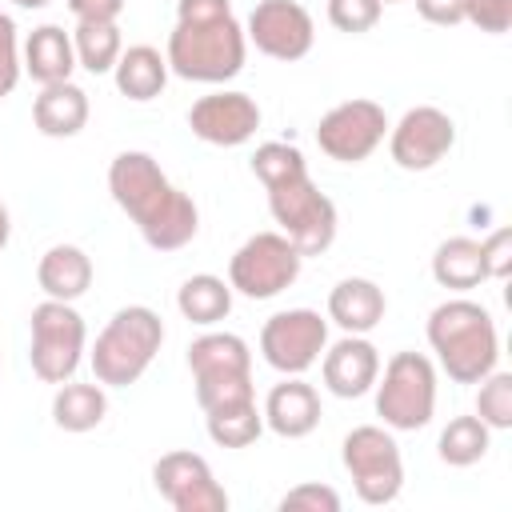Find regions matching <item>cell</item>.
Returning <instances> with one entry per match:
<instances>
[{"label": "cell", "instance_id": "1", "mask_svg": "<svg viewBox=\"0 0 512 512\" xmlns=\"http://www.w3.org/2000/svg\"><path fill=\"white\" fill-rule=\"evenodd\" d=\"M108 192L156 252H176L200 232L192 196L180 192L148 152H120L108 164Z\"/></svg>", "mask_w": 512, "mask_h": 512}, {"label": "cell", "instance_id": "2", "mask_svg": "<svg viewBox=\"0 0 512 512\" xmlns=\"http://www.w3.org/2000/svg\"><path fill=\"white\" fill-rule=\"evenodd\" d=\"M428 344H432L440 368L448 372V380H456V384H480L500 360V336H496L492 312L464 296L432 308Z\"/></svg>", "mask_w": 512, "mask_h": 512}, {"label": "cell", "instance_id": "3", "mask_svg": "<svg viewBox=\"0 0 512 512\" xmlns=\"http://www.w3.org/2000/svg\"><path fill=\"white\" fill-rule=\"evenodd\" d=\"M248 36L236 16H208V20H176L168 32V72L196 84H224L244 68Z\"/></svg>", "mask_w": 512, "mask_h": 512}, {"label": "cell", "instance_id": "4", "mask_svg": "<svg viewBox=\"0 0 512 512\" xmlns=\"http://www.w3.org/2000/svg\"><path fill=\"white\" fill-rule=\"evenodd\" d=\"M164 344V320L148 304H128L112 312L104 332L92 344V372L104 388L136 384Z\"/></svg>", "mask_w": 512, "mask_h": 512}, {"label": "cell", "instance_id": "5", "mask_svg": "<svg viewBox=\"0 0 512 512\" xmlns=\"http://www.w3.org/2000/svg\"><path fill=\"white\" fill-rule=\"evenodd\" d=\"M188 368L196 384V404L220 408L236 400H252V352L236 332H204L188 344Z\"/></svg>", "mask_w": 512, "mask_h": 512}, {"label": "cell", "instance_id": "6", "mask_svg": "<svg viewBox=\"0 0 512 512\" xmlns=\"http://www.w3.org/2000/svg\"><path fill=\"white\" fill-rule=\"evenodd\" d=\"M268 208L280 232L296 244L300 256H320L336 240V204L312 184L308 168L268 184Z\"/></svg>", "mask_w": 512, "mask_h": 512}, {"label": "cell", "instance_id": "7", "mask_svg": "<svg viewBox=\"0 0 512 512\" xmlns=\"http://www.w3.org/2000/svg\"><path fill=\"white\" fill-rule=\"evenodd\" d=\"M372 388L376 416L392 432H416L436 412V364L424 352H396Z\"/></svg>", "mask_w": 512, "mask_h": 512}, {"label": "cell", "instance_id": "8", "mask_svg": "<svg viewBox=\"0 0 512 512\" xmlns=\"http://www.w3.org/2000/svg\"><path fill=\"white\" fill-rule=\"evenodd\" d=\"M340 460L344 472L352 476V488L364 504H392L404 488V460H400V444L392 440L388 428L380 424H360L344 436L340 444Z\"/></svg>", "mask_w": 512, "mask_h": 512}, {"label": "cell", "instance_id": "9", "mask_svg": "<svg viewBox=\"0 0 512 512\" xmlns=\"http://www.w3.org/2000/svg\"><path fill=\"white\" fill-rule=\"evenodd\" d=\"M300 264H304V256L296 252V244L284 232H256L232 252L228 284H232V292H240L248 300H272L296 284Z\"/></svg>", "mask_w": 512, "mask_h": 512}, {"label": "cell", "instance_id": "10", "mask_svg": "<svg viewBox=\"0 0 512 512\" xmlns=\"http://www.w3.org/2000/svg\"><path fill=\"white\" fill-rule=\"evenodd\" d=\"M84 316L68 300H44L32 308V344L28 360L44 384H64L84 356Z\"/></svg>", "mask_w": 512, "mask_h": 512}, {"label": "cell", "instance_id": "11", "mask_svg": "<svg viewBox=\"0 0 512 512\" xmlns=\"http://www.w3.org/2000/svg\"><path fill=\"white\" fill-rule=\"evenodd\" d=\"M328 348V320L312 308H288L264 320L260 328V356L284 372V376H304Z\"/></svg>", "mask_w": 512, "mask_h": 512}, {"label": "cell", "instance_id": "12", "mask_svg": "<svg viewBox=\"0 0 512 512\" xmlns=\"http://www.w3.org/2000/svg\"><path fill=\"white\" fill-rule=\"evenodd\" d=\"M384 132H388L384 108H380L376 100L356 96V100H344V104H336V108H328V112L320 116V124H316V144H320V152H324L328 160L360 164V160H368V156L380 148Z\"/></svg>", "mask_w": 512, "mask_h": 512}, {"label": "cell", "instance_id": "13", "mask_svg": "<svg viewBox=\"0 0 512 512\" xmlns=\"http://www.w3.org/2000/svg\"><path fill=\"white\" fill-rule=\"evenodd\" d=\"M152 484L176 512H228V492L200 452H164L152 464Z\"/></svg>", "mask_w": 512, "mask_h": 512}, {"label": "cell", "instance_id": "14", "mask_svg": "<svg viewBox=\"0 0 512 512\" xmlns=\"http://www.w3.org/2000/svg\"><path fill=\"white\" fill-rule=\"evenodd\" d=\"M452 144H456V124L444 108H432V104L408 108L388 132V152L404 172L436 168L452 152Z\"/></svg>", "mask_w": 512, "mask_h": 512}, {"label": "cell", "instance_id": "15", "mask_svg": "<svg viewBox=\"0 0 512 512\" xmlns=\"http://www.w3.org/2000/svg\"><path fill=\"white\" fill-rule=\"evenodd\" d=\"M244 36L256 44V52L288 64V60H300V56L312 52L316 28H312V16H308L304 4H296V0H260L248 12Z\"/></svg>", "mask_w": 512, "mask_h": 512}, {"label": "cell", "instance_id": "16", "mask_svg": "<svg viewBox=\"0 0 512 512\" xmlns=\"http://www.w3.org/2000/svg\"><path fill=\"white\" fill-rule=\"evenodd\" d=\"M188 128L196 140L216 148L248 144L260 128V104L248 92H208L188 108Z\"/></svg>", "mask_w": 512, "mask_h": 512}, {"label": "cell", "instance_id": "17", "mask_svg": "<svg viewBox=\"0 0 512 512\" xmlns=\"http://www.w3.org/2000/svg\"><path fill=\"white\" fill-rule=\"evenodd\" d=\"M320 376H324V388H328L332 396L356 400V396L372 392V384H376V376H380V352H376L372 340L344 332V340H336L332 348H324Z\"/></svg>", "mask_w": 512, "mask_h": 512}, {"label": "cell", "instance_id": "18", "mask_svg": "<svg viewBox=\"0 0 512 512\" xmlns=\"http://www.w3.org/2000/svg\"><path fill=\"white\" fill-rule=\"evenodd\" d=\"M264 424L276 432V436H284V440H300V436H308V432H316V424H320V392L308 384V380H300V376H284L268 396H264Z\"/></svg>", "mask_w": 512, "mask_h": 512}, {"label": "cell", "instance_id": "19", "mask_svg": "<svg viewBox=\"0 0 512 512\" xmlns=\"http://www.w3.org/2000/svg\"><path fill=\"white\" fill-rule=\"evenodd\" d=\"M32 124L40 136H52V140L76 136L88 124V92L72 80L44 84L40 96L32 100Z\"/></svg>", "mask_w": 512, "mask_h": 512}, {"label": "cell", "instance_id": "20", "mask_svg": "<svg viewBox=\"0 0 512 512\" xmlns=\"http://www.w3.org/2000/svg\"><path fill=\"white\" fill-rule=\"evenodd\" d=\"M388 312V300L380 292V284L364 280V276H348L328 292V320L352 336L372 332Z\"/></svg>", "mask_w": 512, "mask_h": 512}, {"label": "cell", "instance_id": "21", "mask_svg": "<svg viewBox=\"0 0 512 512\" xmlns=\"http://www.w3.org/2000/svg\"><path fill=\"white\" fill-rule=\"evenodd\" d=\"M24 72L44 88V84H60V80H72V68H76V48H72V36L60 28V24H40L28 32L24 40V56H20Z\"/></svg>", "mask_w": 512, "mask_h": 512}, {"label": "cell", "instance_id": "22", "mask_svg": "<svg viewBox=\"0 0 512 512\" xmlns=\"http://www.w3.org/2000/svg\"><path fill=\"white\" fill-rule=\"evenodd\" d=\"M36 280H40V288H44L48 300H68L72 304L92 284V260L76 244H52L40 256V264H36Z\"/></svg>", "mask_w": 512, "mask_h": 512}, {"label": "cell", "instance_id": "23", "mask_svg": "<svg viewBox=\"0 0 512 512\" xmlns=\"http://www.w3.org/2000/svg\"><path fill=\"white\" fill-rule=\"evenodd\" d=\"M112 76H116L120 96L144 104V100H156L164 92V84H168V60L152 44H132V48L120 52Z\"/></svg>", "mask_w": 512, "mask_h": 512}, {"label": "cell", "instance_id": "24", "mask_svg": "<svg viewBox=\"0 0 512 512\" xmlns=\"http://www.w3.org/2000/svg\"><path fill=\"white\" fill-rule=\"evenodd\" d=\"M432 276L440 288H452V292H468L476 284L488 280L484 272V256H480V240L472 236H448L436 256H432Z\"/></svg>", "mask_w": 512, "mask_h": 512}, {"label": "cell", "instance_id": "25", "mask_svg": "<svg viewBox=\"0 0 512 512\" xmlns=\"http://www.w3.org/2000/svg\"><path fill=\"white\" fill-rule=\"evenodd\" d=\"M108 416V396H104V384H76V380H64L52 396V420L56 428L64 432H92L100 420Z\"/></svg>", "mask_w": 512, "mask_h": 512}, {"label": "cell", "instance_id": "26", "mask_svg": "<svg viewBox=\"0 0 512 512\" xmlns=\"http://www.w3.org/2000/svg\"><path fill=\"white\" fill-rule=\"evenodd\" d=\"M176 308H180L184 320H192L200 328H212L232 312V284L212 276V272L188 276L180 284V292H176Z\"/></svg>", "mask_w": 512, "mask_h": 512}, {"label": "cell", "instance_id": "27", "mask_svg": "<svg viewBox=\"0 0 512 512\" xmlns=\"http://www.w3.org/2000/svg\"><path fill=\"white\" fill-rule=\"evenodd\" d=\"M72 48H76V68H88L92 76H104V72L116 68V60L124 52V40H120L116 20H76Z\"/></svg>", "mask_w": 512, "mask_h": 512}, {"label": "cell", "instance_id": "28", "mask_svg": "<svg viewBox=\"0 0 512 512\" xmlns=\"http://www.w3.org/2000/svg\"><path fill=\"white\" fill-rule=\"evenodd\" d=\"M204 424H208V436H212L220 448H248V444H256V436L264 432V412L256 408V396H252V400H236V404L208 408V412H204Z\"/></svg>", "mask_w": 512, "mask_h": 512}, {"label": "cell", "instance_id": "29", "mask_svg": "<svg viewBox=\"0 0 512 512\" xmlns=\"http://www.w3.org/2000/svg\"><path fill=\"white\" fill-rule=\"evenodd\" d=\"M488 440H492V428L480 420V416H452L448 428L440 432V460L452 464V468H468L476 460L488 456Z\"/></svg>", "mask_w": 512, "mask_h": 512}, {"label": "cell", "instance_id": "30", "mask_svg": "<svg viewBox=\"0 0 512 512\" xmlns=\"http://www.w3.org/2000/svg\"><path fill=\"white\" fill-rule=\"evenodd\" d=\"M476 416H480L488 428H496V432H508V428H512V372L492 368V372L480 380Z\"/></svg>", "mask_w": 512, "mask_h": 512}, {"label": "cell", "instance_id": "31", "mask_svg": "<svg viewBox=\"0 0 512 512\" xmlns=\"http://www.w3.org/2000/svg\"><path fill=\"white\" fill-rule=\"evenodd\" d=\"M300 168H308V164H304V152H300L296 144L268 140V144H260V148L252 152V172H256V180H260L264 188L276 184V180H284V176H292V172H300Z\"/></svg>", "mask_w": 512, "mask_h": 512}, {"label": "cell", "instance_id": "32", "mask_svg": "<svg viewBox=\"0 0 512 512\" xmlns=\"http://www.w3.org/2000/svg\"><path fill=\"white\" fill-rule=\"evenodd\" d=\"M384 4L376 0H328V20L336 32H348V36H360L368 28H376Z\"/></svg>", "mask_w": 512, "mask_h": 512}, {"label": "cell", "instance_id": "33", "mask_svg": "<svg viewBox=\"0 0 512 512\" xmlns=\"http://www.w3.org/2000/svg\"><path fill=\"white\" fill-rule=\"evenodd\" d=\"M280 512H340V492L328 484H296L280 496Z\"/></svg>", "mask_w": 512, "mask_h": 512}, {"label": "cell", "instance_id": "34", "mask_svg": "<svg viewBox=\"0 0 512 512\" xmlns=\"http://www.w3.org/2000/svg\"><path fill=\"white\" fill-rule=\"evenodd\" d=\"M464 20L488 36H504L512 28V0H464Z\"/></svg>", "mask_w": 512, "mask_h": 512}, {"label": "cell", "instance_id": "35", "mask_svg": "<svg viewBox=\"0 0 512 512\" xmlns=\"http://www.w3.org/2000/svg\"><path fill=\"white\" fill-rule=\"evenodd\" d=\"M20 72H24V64H20V40H16V24H12V16H4V12H0V100H4V96L16 88Z\"/></svg>", "mask_w": 512, "mask_h": 512}, {"label": "cell", "instance_id": "36", "mask_svg": "<svg viewBox=\"0 0 512 512\" xmlns=\"http://www.w3.org/2000/svg\"><path fill=\"white\" fill-rule=\"evenodd\" d=\"M480 256H484V272L488 280H504L512 272V232L508 228H496L480 240Z\"/></svg>", "mask_w": 512, "mask_h": 512}, {"label": "cell", "instance_id": "37", "mask_svg": "<svg viewBox=\"0 0 512 512\" xmlns=\"http://www.w3.org/2000/svg\"><path fill=\"white\" fill-rule=\"evenodd\" d=\"M416 12H420L428 24L452 28V24L464 20V0H416Z\"/></svg>", "mask_w": 512, "mask_h": 512}, {"label": "cell", "instance_id": "38", "mask_svg": "<svg viewBox=\"0 0 512 512\" xmlns=\"http://www.w3.org/2000/svg\"><path fill=\"white\" fill-rule=\"evenodd\" d=\"M68 12L76 20H116L124 12V0H68Z\"/></svg>", "mask_w": 512, "mask_h": 512}, {"label": "cell", "instance_id": "39", "mask_svg": "<svg viewBox=\"0 0 512 512\" xmlns=\"http://www.w3.org/2000/svg\"><path fill=\"white\" fill-rule=\"evenodd\" d=\"M228 12H232V0H176V20H208Z\"/></svg>", "mask_w": 512, "mask_h": 512}, {"label": "cell", "instance_id": "40", "mask_svg": "<svg viewBox=\"0 0 512 512\" xmlns=\"http://www.w3.org/2000/svg\"><path fill=\"white\" fill-rule=\"evenodd\" d=\"M8 236H12V216H8V208H4V200H0V252L8 248Z\"/></svg>", "mask_w": 512, "mask_h": 512}, {"label": "cell", "instance_id": "41", "mask_svg": "<svg viewBox=\"0 0 512 512\" xmlns=\"http://www.w3.org/2000/svg\"><path fill=\"white\" fill-rule=\"evenodd\" d=\"M12 4H16V8H48L52 0H12Z\"/></svg>", "mask_w": 512, "mask_h": 512}, {"label": "cell", "instance_id": "42", "mask_svg": "<svg viewBox=\"0 0 512 512\" xmlns=\"http://www.w3.org/2000/svg\"><path fill=\"white\" fill-rule=\"evenodd\" d=\"M376 4H400V0H376Z\"/></svg>", "mask_w": 512, "mask_h": 512}]
</instances>
